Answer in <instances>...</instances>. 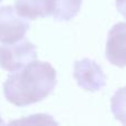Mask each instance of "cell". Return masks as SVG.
I'll list each match as a JSON object with an SVG mask.
<instances>
[{
  "label": "cell",
  "instance_id": "7",
  "mask_svg": "<svg viewBox=\"0 0 126 126\" xmlns=\"http://www.w3.org/2000/svg\"><path fill=\"white\" fill-rule=\"evenodd\" d=\"M15 10L18 16L28 20L49 16L47 0H16Z\"/></svg>",
  "mask_w": 126,
  "mask_h": 126
},
{
  "label": "cell",
  "instance_id": "2",
  "mask_svg": "<svg viewBox=\"0 0 126 126\" xmlns=\"http://www.w3.org/2000/svg\"><path fill=\"white\" fill-rule=\"evenodd\" d=\"M37 59V48L23 38L18 43L0 46V66L9 72H15Z\"/></svg>",
  "mask_w": 126,
  "mask_h": 126
},
{
  "label": "cell",
  "instance_id": "9",
  "mask_svg": "<svg viewBox=\"0 0 126 126\" xmlns=\"http://www.w3.org/2000/svg\"><path fill=\"white\" fill-rule=\"evenodd\" d=\"M0 2H1V0H0Z\"/></svg>",
  "mask_w": 126,
  "mask_h": 126
},
{
  "label": "cell",
  "instance_id": "1",
  "mask_svg": "<svg viewBox=\"0 0 126 126\" xmlns=\"http://www.w3.org/2000/svg\"><path fill=\"white\" fill-rule=\"evenodd\" d=\"M16 72V71H15ZM57 85V72L48 62L31 61L8 76L3 84L4 97L19 107L44 100Z\"/></svg>",
  "mask_w": 126,
  "mask_h": 126
},
{
  "label": "cell",
  "instance_id": "3",
  "mask_svg": "<svg viewBox=\"0 0 126 126\" xmlns=\"http://www.w3.org/2000/svg\"><path fill=\"white\" fill-rule=\"evenodd\" d=\"M29 23L17 15L15 8L6 6L0 8V42L4 44L15 43L26 37Z\"/></svg>",
  "mask_w": 126,
  "mask_h": 126
},
{
  "label": "cell",
  "instance_id": "5",
  "mask_svg": "<svg viewBox=\"0 0 126 126\" xmlns=\"http://www.w3.org/2000/svg\"><path fill=\"white\" fill-rule=\"evenodd\" d=\"M125 29L124 22L111 29L106 42V58L112 64L123 67L125 65Z\"/></svg>",
  "mask_w": 126,
  "mask_h": 126
},
{
  "label": "cell",
  "instance_id": "8",
  "mask_svg": "<svg viewBox=\"0 0 126 126\" xmlns=\"http://www.w3.org/2000/svg\"><path fill=\"white\" fill-rule=\"evenodd\" d=\"M2 124H3V121H2L1 116H0V125H2Z\"/></svg>",
  "mask_w": 126,
  "mask_h": 126
},
{
  "label": "cell",
  "instance_id": "6",
  "mask_svg": "<svg viewBox=\"0 0 126 126\" xmlns=\"http://www.w3.org/2000/svg\"><path fill=\"white\" fill-rule=\"evenodd\" d=\"M49 16L59 21H69L79 13L82 0H47Z\"/></svg>",
  "mask_w": 126,
  "mask_h": 126
},
{
  "label": "cell",
  "instance_id": "4",
  "mask_svg": "<svg viewBox=\"0 0 126 126\" xmlns=\"http://www.w3.org/2000/svg\"><path fill=\"white\" fill-rule=\"evenodd\" d=\"M73 75L79 86L86 91H100L106 84V76L102 67L91 59H82L74 63Z\"/></svg>",
  "mask_w": 126,
  "mask_h": 126
}]
</instances>
